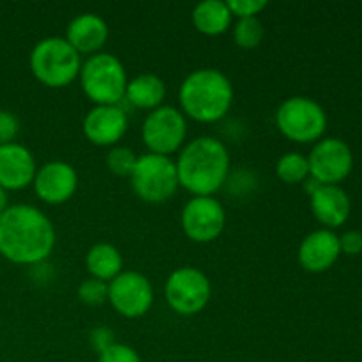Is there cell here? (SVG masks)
<instances>
[{"label":"cell","mask_w":362,"mask_h":362,"mask_svg":"<svg viewBox=\"0 0 362 362\" xmlns=\"http://www.w3.org/2000/svg\"><path fill=\"white\" fill-rule=\"evenodd\" d=\"M233 85L223 71L202 67L184 78L179 88L180 112L202 124H214L233 105Z\"/></svg>","instance_id":"3957f363"},{"label":"cell","mask_w":362,"mask_h":362,"mask_svg":"<svg viewBox=\"0 0 362 362\" xmlns=\"http://www.w3.org/2000/svg\"><path fill=\"white\" fill-rule=\"evenodd\" d=\"M7 207H9V197H7V191L0 187V216L7 211Z\"/></svg>","instance_id":"4dcf8cb0"},{"label":"cell","mask_w":362,"mask_h":362,"mask_svg":"<svg viewBox=\"0 0 362 362\" xmlns=\"http://www.w3.org/2000/svg\"><path fill=\"white\" fill-rule=\"evenodd\" d=\"M310 205L315 218L327 226V230L345 225L352 209L345 189L339 186H324V184L310 194Z\"/></svg>","instance_id":"ac0fdd59"},{"label":"cell","mask_w":362,"mask_h":362,"mask_svg":"<svg viewBox=\"0 0 362 362\" xmlns=\"http://www.w3.org/2000/svg\"><path fill=\"white\" fill-rule=\"evenodd\" d=\"M308 163L311 179L324 186H338L352 172L354 156L349 145L339 138H324L311 148Z\"/></svg>","instance_id":"7c38bea8"},{"label":"cell","mask_w":362,"mask_h":362,"mask_svg":"<svg viewBox=\"0 0 362 362\" xmlns=\"http://www.w3.org/2000/svg\"><path fill=\"white\" fill-rule=\"evenodd\" d=\"M37 163L25 145H0V187L6 191H20L32 186Z\"/></svg>","instance_id":"9a60e30c"},{"label":"cell","mask_w":362,"mask_h":362,"mask_svg":"<svg viewBox=\"0 0 362 362\" xmlns=\"http://www.w3.org/2000/svg\"><path fill=\"white\" fill-rule=\"evenodd\" d=\"M110 35L105 18L95 13H81L69 21L66 28V41L78 53L94 55L106 45Z\"/></svg>","instance_id":"e0dca14e"},{"label":"cell","mask_w":362,"mask_h":362,"mask_svg":"<svg viewBox=\"0 0 362 362\" xmlns=\"http://www.w3.org/2000/svg\"><path fill=\"white\" fill-rule=\"evenodd\" d=\"M55 243L52 219L34 205H9L0 216V255L13 264H42L53 253Z\"/></svg>","instance_id":"6da1fadb"},{"label":"cell","mask_w":362,"mask_h":362,"mask_svg":"<svg viewBox=\"0 0 362 362\" xmlns=\"http://www.w3.org/2000/svg\"><path fill=\"white\" fill-rule=\"evenodd\" d=\"M339 247L341 253L359 255L362 253V233L357 230H349L339 237Z\"/></svg>","instance_id":"f1b7e54d"},{"label":"cell","mask_w":362,"mask_h":362,"mask_svg":"<svg viewBox=\"0 0 362 362\" xmlns=\"http://www.w3.org/2000/svg\"><path fill=\"white\" fill-rule=\"evenodd\" d=\"M279 133L297 144L318 141L327 129V113L315 99L293 95L285 99L276 112Z\"/></svg>","instance_id":"52a82bcc"},{"label":"cell","mask_w":362,"mask_h":362,"mask_svg":"<svg viewBox=\"0 0 362 362\" xmlns=\"http://www.w3.org/2000/svg\"><path fill=\"white\" fill-rule=\"evenodd\" d=\"M226 225L225 207L214 197H193L182 209L180 226L187 239L207 244L218 239Z\"/></svg>","instance_id":"8fae6325"},{"label":"cell","mask_w":362,"mask_h":362,"mask_svg":"<svg viewBox=\"0 0 362 362\" xmlns=\"http://www.w3.org/2000/svg\"><path fill=\"white\" fill-rule=\"evenodd\" d=\"M129 180L134 194L147 204H165L180 187L175 161L151 152L138 156Z\"/></svg>","instance_id":"8992f818"},{"label":"cell","mask_w":362,"mask_h":362,"mask_svg":"<svg viewBox=\"0 0 362 362\" xmlns=\"http://www.w3.org/2000/svg\"><path fill=\"white\" fill-rule=\"evenodd\" d=\"M339 255H341L339 237L332 230H315L300 243L299 264L308 272L320 274L329 271L338 262Z\"/></svg>","instance_id":"2e32d148"},{"label":"cell","mask_w":362,"mask_h":362,"mask_svg":"<svg viewBox=\"0 0 362 362\" xmlns=\"http://www.w3.org/2000/svg\"><path fill=\"white\" fill-rule=\"evenodd\" d=\"M212 296L207 274L197 267L175 269L165 283V297L168 306L182 317H193L205 310Z\"/></svg>","instance_id":"9c48e42d"},{"label":"cell","mask_w":362,"mask_h":362,"mask_svg":"<svg viewBox=\"0 0 362 362\" xmlns=\"http://www.w3.org/2000/svg\"><path fill=\"white\" fill-rule=\"evenodd\" d=\"M129 119L120 105H95L83 119V134L98 147H115L126 134Z\"/></svg>","instance_id":"5bb4252c"},{"label":"cell","mask_w":362,"mask_h":362,"mask_svg":"<svg viewBox=\"0 0 362 362\" xmlns=\"http://www.w3.org/2000/svg\"><path fill=\"white\" fill-rule=\"evenodd\" d=\"M276 175L285 184H303L310 179V163L300 152H286L276 163Z\"/></svg>","instance_id":"7402d4cb"},{"label":"cell","mask_w":362,"mask_h":362,"mask_svg":"<svg viewBox=\"0 0 362 362\" xmlns=\"http://www.w3.org/2000/svg\"><path fill=\"white\" fill-rule=\"evenodd\" d=\"M98 362H141L140 354L129 345L122 343H112L108 349L99 352Z\"/></svg>","instance_id":"484cf974"},{"label":"cell","mask_w":362,"mask_h":362,"mask_svg":"<svg viewBox=\"0 0 362 362\" xmlns=\"http://www.w3.org/2000/svg\"><path fill=\"white\" fill-rule=\"evenodd\" d=\"M113 343V334L112 331L105 327H99L95 331H92V345L94 349H98V352H103L105 349H108Z\"/></svg>","instance_id":"f546056e"},{"label":"cell","mask_w":362,"mask_h":362,"mask_svg":"<svg viewBox=\"0 0 362 362\" xmlns=\"http://www.w3.org/2000/svg\"><path fill=\"white\" fill-rule=\"evenodd\" d=\"M20 133V120L14 113L0 110V145L13 144Z\"/></svg>","instance_id":"83f0119b"},{"label":"cell","mask_w":362,"mask_h":362,"mask_svg":"<svg viewBox=\"0 0 362 362\" xmlns=\"http://www.w3.org/2000/svg\"><path fill=\"white\" fill-rule=\"evenodd\" d=\"M136 161L138 156L129 147H122V145L110 147L108 154H106V166L110 172L119 177H131Z\"/></svg>","instance_id":"cb8c5ba5"},{"label":"cell","mask_w":362,"mask_h":362,"mask_svg":"<svg viewBox=\"0 0 362 362\" xmlns=\"http://www.w3.org/2000/svg\"><path fill=\"white\" fill-rule=\"evenodd\" d=\"M175 166L180 187L193 197H212L228 179V148L214 136H198L180 148Z\"/></svg>","instance_id":"7a4b0ae2"},{"label":"cell","mask_w":362,"mask_h":362,"mask_svg":"<svg viewBox=\"0 0 362 362\" xmlns=\"http://www.w3.org/2000/svg\"><path fill=\"white\" fill-rule=\"evenodd\" d=\"M78 297L88 306H101L108 300V283L101 279L88 278L78 286Z\"/></svg>","instance_id":"d4e9b609"},{"label":"cell","mask_w":362,"mask_h":362,"mask_svg":"<svg viewBox=\"0 0 362 362\" xmlns=\"http://www.w3.org/2000/svg\"><path fill=\"white\" fill-rule=\"evenodd\" d=\"M232 16L237 18H257L267 7L265 0H230L226 2Z\"/></svg>","instance_id":"4316f807"},{"label":"cell","mask_w":362,"mask_h":362,"mask_svg":"<svg viewBox=\"0 0 362 362\" xmlns=\"http://www.w3.org/2000/svg\"><path fill=\"white\" fill-rule=\"evenodd\" d=\"M108 303L124 318H140L154 304V290L147 276L122 271L108 283Z\"/></svg>","instance_id":"30bf717a"},{"label":"cell","mask_w":362,"mask_h":362,"mask_svg":"<svg viewBox=\"0 0 362 362\" xmlns=\"http://www.w3.org/2000/svg\"><path fill=\"white\" fill-rule=\"evenodd\" d=\"M85 265L90 278L110 283L124 271V258L115 246L108 243H99L88 250Z\"/></svg>","instance_id":"44dd1931"},{"label":"cell","mask_w":362,"mask_h":362,"mask_svg":"<svg viewBox=\"0 0 362 362\" xmlns=\"http://www.w3.org/2000/svg\"><path fill=\"white\" fill-rule=\"evenodd\" d=\"M30 71L39 83L64 88L73 83L81 71V57L66 37H45L30 52Z\"/></svg>","instance_id":"277c9868"},{"label":"cell","mask_w":362,"mask_h":362,"mask_svg":"<svg viewBox=\"0 0 362 362\" xmlns=\"http://www.w3.org/2000/svg\"><path fill=\"white\" fill-rule=\"evenodd\" d=\"M166 98V85L165 81L159 76L151 73L138 74L136 78L127 81L126 88V99L129 105H133L134 108L140 110H152L163 106V101Z\"/></svg>","instance_id":"d6986e66"},{"label":"cell","mask_w":362,"mask_h":362,"mask_svg":"<svg viewBox=\"0 0 362 362\" xmlns=\"http://www.w3.org/2000/svg\"><path fill=\"white\" fill-rule=\"evenodd\" d=\"M232 13L223 0H204L191 13L194 28L204 35H221L232 25Z\"/></svg>","instance_id":"ffe728a7"},{"label":"cell","mask_w":362,"mask_h":362,"mask_svg":"<svg viewBox=\"0 0 362 362\" xmlns=\"http://www.w3.org/2000/svg\"><path fill=\"white\" fill-rule=\"evenodd\" d=\"M187 122L179 108L163 105L147 113L141 124V140L151 154L172 156L186 145Z\"/></svg>","instance_id":"ba28073f"},{"label":"cell","mask_w":362,"mask_h":362,"mask_svg":"<svg viewBox=\"0 0 362 362\" xmlns=\"http://www.w3.org/2000/svg\"><path fill=\"white\" fill-rule=\"evenodd\" d=\"M80 83L94 105H120L126 95L127 73L119 57L99 52L81 64Z\"/></svg>","instance_id":"5b68a950"},{"label":"cell","mask_w":362,"mask_h":362,"mask_svg":"<svg viewBox=\"0 0 362 362\" xmlns=\"http://www.w3.org/2000/svg\"><path fill=\"white\" fill-rule=\"evenodd\" d=\"M265 28L264 23L257 18H239L233 25V41L237 46L246 49H253L264 41Z\"/></svg>","instance_id":"603a6c76"},{"label":"cell","mask_w":362,"mask_h":362,"mask_svg":"<svg viewBox=\"0 0 362 362\" xmlns=\"http://www.w3.org/2000/svg\"><path fill=\"white\" fill-rule=\"evenodd\" d=\"M78 172L66 161H48L37 168L34 177L35 194L48 205L66 204L78 189Z\"/></svg>","instance_id":"4fadbf2b"}]
</instances>
